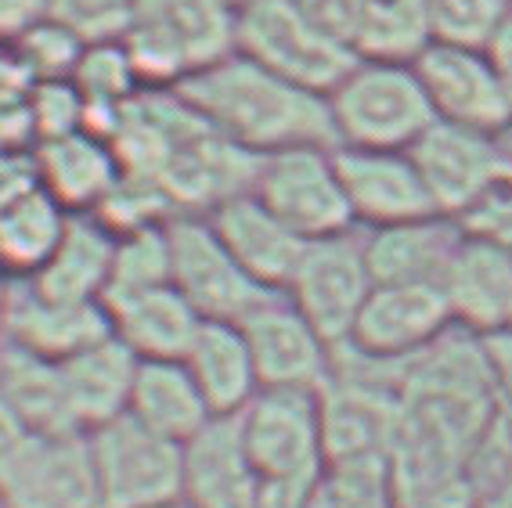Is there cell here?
Listing matches in <instances>:
<instances>
[{"instance_id":"4dcf8cb0","label":"cell","mask_w":512,"mask_h":508,"mask_svg":"<svg viewBox=\"0 0 512 508\" xmlns=\"http://www.w3.org/2000/svg\"><path fill=\"white\" fill-rule=\"evenodd\" d=\"M430 44L433 37L422 0H365V19L354 44L357 58L412 65Z\"/></svg>"},{"instance_id":"83f0119b","label":"cell","mask_w":512,"mask_h":508,"mask_svg":"<svg viewBox=\"0 0 512 508\" xmlns=\"http://www.w3.org/2000/svg\"><path fill=\"white\" fill-rule=\"evenodd\" d=\"M0 400L29 436L80 433L65 400L58 364L26 354L11 343H0Z\"/></svg>"},{"instance_id":"d590c367","label":"cell","mask_w":512,"mask_h":508,"mask_svg":"<svg viewBox=\"0 0 512 508\" xmlns=\"http://www.w3.org/2000/svg\"><path fill=\"white\" fill-rule=\"evenodd\" d=\"M29 119H33V145H40L87 127V109L73 80H44L29 83Z\"/></svg>"},{"instance_id":"681fc988","label":"cell","mask_w":512,"mask_h":508,"mask_svg":"<svg viewBox=\"0 0 512 508\" xmlns=\"http://www.w3.org/2000/svg\"><path fill=\"white\" fill-rule=\"evenodd\" d=\"M220 4H228L231 11H242L246 4H253V0H220Z\"/></svg>"},{"instance_id":"5b68a950","label":"cell","mask_w":512,"mask_h":508,"mask_svg":"<svg viewBox=\"0 0 512 508\" xmlns=\"http://www.w3.org/2000/svg\"><path fill=\"white\" fill-rule=\"evenodd\" d=\"M235 51L325 98L357 62L354 51L303 19L293 0H253L235 11Z\"/></svg>"},{"instance_id":"8d00e7d4","label":"cell","mask_w":512,"mask_h":508,"mask_svg":"<svg viewBox=\"0 0 512 508\" xmlns=\"http://www.w3.org/2000/svg\"><path fill=\"white\" fill-rule=\"evenodd\" d=\"M134 0H51V19L62 22L83 44L123 40Z\"/></svg>"},{"instance_id":"ffe728a7","label":"cell","mask_w":512,"mask_h":508,"mask_svg":"<svg viewBox=\"0 0 512 508\" xmlns=\"http://www.w3.org/2000/svg\"><path fill=\"white\" fill-rule=\"evenodd\" d=\"M33 166L40 188L73 217L98 213V206L123 177L112 141L91 127L33 145Z\"/></svg>"},{"instance_id":"bcb514c9","label":"cell","mask_w":512,"mask_h":508,"mask_svg":"<svg viewBox=\"0 0 512 508\" xmlns=\"http://www.w3.org/2000/svg\"><path fill=\"white\" fill-rule=\"evenodd\" d=\"M11 296H15V282H11L8 274H0V343H4V332H8Z\"/></svg>"},{"instance_id":"484cf974","label":"cell","mask_w":512,"mask_h":508,"mask_svg":"<svg viewBox=\"0 0 512 508\" xmlns=\"http://www.w3.org/2000/svg\"><path fill=\"white\" fill-rule=\"evenodd\" d=\"M184 368L192 372L213 418H238L260 393L246 336L235 321H202L192 350L184 354Z\"/></svg>"},{"instance_id":"f1b7e54d","label":"cell","mask_w":512,"mask_h":508,"mask_svg":"<svg viewBox=\"0 0 512 508\" xmlns=\"http://www.w3.org/2000/svg\"><path fill=\"white\" fill-rule=\"evenodd\" d=\"M69 217L44 188L26 191L11 209L0 213V274L11 282H29L62 242Z\"/></svg>"},{"instance_id":"4316f807","label":"cell","mask_w":512,"mask_h":508,"mask_svg":"<svg viewBox=\"0 0 512 508\" xmlns=\"http://www.w3.org/2000/svg\"><path fill=\"white\" fill-rule=\"evenodd\" d=\"M127 415L177 444H188L199 429L213 422L184 361H138Z\"/></svg>"},{"instance_id":"9a60e30c","label":"cell","mask_w":512,"mask_h":508,"mask_svg":"<svg viewBox=\"0 0 512 508\" xmlns=\"http://www.w3.org/2000/svg\"><path fill=\"white\" fill-rule=\"evenodd\" d=\"M422 184L430 191L433 209L440 217L462 220L487 184L498 177L509 152L502 148V137L480 134V130L433 123L426 134L408 148Z\"/></svg>"},{"instance_id":"f35d334b","label":"cell","mask_w":512,"mask_h":508,"mask_svg":"<svg viewBox=\"0 0 512 508\" xmlns=\"http://www.w3.org/2000/svg\"><path fill=\"white\" fill-rule=\"evenodd\" d=\"M293 4L314 29L354 51L361 19H365V0H293Z\"/></svg>"},{"instance_id":"3957f363","label":"cell","mask_w":512,"mask_h":508,"mask_svg":"<svg viewBox=\"0 0 512 508\" xmlns=\"http://www.w3.org/2000/svg\"><path fill=\"white\" fill-rule=\"evenodd\" d=\"M123 47L145 87L174 91L235 55V11L220 0H134Z\"/></svg>"},{"instance_id":"ac0fdd59","label":"cell","mask_w":512,"mask_h":508,"mask_svg":"<svg viewBox=\"0 0 512 508\" xmlns=\"http://www.w3.org/2000/svg\"><path fill=\"white\" fill-rule=\"evenodd\" d=\"M451 318L473 336L512 332V249L462 231L455 260L444 274Z\"/></svg>"},{"instance_id":"d6986e66","label":"cell","mask_w":512,"mask_h":508,"mask_svg":"<svg viewBox=\"0 0 512 508\" xmlns=\"http://www.w3.org/2000/svg\"><path fill=\"white\" fill-rule=\"evenodd\" d=\"M260 490L235 418H213L184 444L181 501L192 508H256Z\"/></svg>"},{"instance_id":"6da1fadb","label":"cell","mask_w":512,"mask_h":508,"mask_svg":"<svg viewBox=\"0 0 512 508\" xmlns=\"http://www.w3.org/2000/svg\"><path fill=\"white\" fill-rule=\"evenodd\" d=\"M123 173L159 184L170 206L206 217L220 202L253 188L260 159L231 145L177 91H145L109 130Z\"/></svg>"},{"instance_id":"f6af8a7d","label":"cell","mask_w":512,"mask_h":508,"mask_svg":"<svg viewBox=\"0 0 512 508\" xmlns=\"http://www.w3.org/2000/svg\"><path fill=\"white\" fill-rule=\"evenodd\" d=\"M26 440H29V433L19 426V418L8 411V404L0 400V480H4L8 465L19 458V451L26 447Z\"/></svg>"},{"instance_id":"7dc6e473","label":"cell","mask_w":512,"mask_h":508,"mask_svg":"<svg viewBox=\"0 0 512 508\" xmlns=\"http://www.w3.org/2000/svg\"><path fill=\"white\" fill-rule=\"evenodd\" d=\"M8 76H22L19 69H15V62H11V55L0 47V80H8Z\"/></svg>"},{"instance_id":"52a82bcc","label":"cell","mask_w":512,"mask_h":508,"mask_svg":"<svg viewBox=\"0 0 512 508\" xmlns=\"http://www.w3.org/2000/svg\"><path fill=\"white\" fill-rule=\"evenodd\" d=\"M249 191L303 242L354 231L347 195L339 184L336 148L311 145L264 155Z\"/></svg>"},{"instance_id":"30bf717a","label":"cell","mask_w":512,"mask_h":508,"mask_svg":"<svg viewBox=\"0 0 512 508\" xmlns=\"http://www.w3.org/2000/svg\"><path fill=\"white\" fill-rule=\"evenodd\" d=\"M372 289L361 235L347 231V235L307 242L282 296L318 328L325 343L343 346Z\"/></svg>"},{"instance_id":"d4e9b609","label":"cell","mask_w":512,"mask_h":508,"mask_svg":"<svg viewBox=\"0 0 512 508\" xmlns=\"http://www.w3.org/2000/svg\"><path fill=\"white\" fill-rule=\"evenodd\" d=\"M112 336L138 361H184L199 336L202 318L174 285L112 303Z\"/></svg>"},{"instance_id":"d6a6232c","label":"cell","mask_w":512,"mask_h":508,"mask_svg":"<svg viewBox=\"0 0 512 508\" xmlns=\"http://www.w3.org/2000/svg\"><path fill=\"white\" fill-rule=\"evenodd\" d=\"M422 4L433 44L480 47V51L512 15V0H422Z\"/></svg>"},{"instance_id":"2e32d148","label":"cell","mask_w":512,"mask_h":508,"mask_svg":"<svg viewBox=\"0 0 512 508\" xmlns=\"http://www.w3.org/2000/svg\"><path fill=\"white\" fill-rule=\"evenodd\" d=\"M336 170L354 227L361 224L365 231H375V227L440 217L408 152L336 148Z\"/></svg>"},{"instance_id":"5bb4252c","label":"cell","mask_w":512,"mask_h":508,"mask_svg":"<svg viewBox=\"0 0 512 508\" xmlns=\"http://www.w3.org/2000/svg\"><path fill=\"white\" fill-rule=\"evenodd\" d=\"M8 508H109L87 433L29 436L0 480Z\"/></svg>"},{"instance_id":"60d3db41","label":"cell","mask_w":512,"mask_h":508,"mask_svg":"<svg viewBox=\"0 0 512 508\" xmlns=\"http://www.w3.org/2000/svg\"><path fill=\"white\" fill-rule=\"evenodd\" d=\"M33 188H37L33 148L29 152H0V213L15 206Z\"/></svg>"},{"instance_id":"1f68e13d","label":"cell","mask_w":512,"mask_h":508,"mask_svg":"<svg viewBox=\"0 0 512 508\" xmlns=\"http://www.w3.org/2000/svg\"><path fill=\"white\" fill-rule=\"evenodd\" d=\"M170 285V238L163 227H141L130 235H116V253H112V274L105 289V307L123 303L141 292Z\"/></svg>"},{"instance_id":"c3c4849f","label":"cell","mask_w":512,"mask_h":508,"mask_svg":"<svg viewBox=\"0 0 512 508\" xmlns=\"http://www.w3.org/2000/svg\"><path fill=\"white\" fill-rule=\"evenodd\" d=\"M148 508H192L188 501H181V498H174V501H163V505H148Z\"/></svg>"},{"instance_id":"603a6c76","label":"cell","mask_w":512,"mask_h":508,"mask_svg":"<svg viewBox=\"0 0 512 508\" xmlns=\"http://www.w3.org/2000/svg\"><path fill=\"white\" fill-rule=\"evenodd\" d=\"M65 386V400L73 411V422L80 433L105 426L112 418L127 415L134 375H138V357L116 336L87 346L83 354L58 364Z\"/></svg>"},{"instance_id":"b9f144b4","label":"cell","mask_w":512,"mask_h":508,"mask_svg":"<svg viewBox=\"0 0 512 508\" xmlns=\"http://www.w3.org/2000/svg\"><path fill=\"white\" fill-rule=\"evenodd\" d=\"M44 19H51V0H0V47L8 51Z\"/></svg>"},{"instance_id":"ab89813d","label":"cell","mask_w":512,"mask_h":508,"mask_svg":"<svg viewBox=\"0 0 512 508\" xmlns=\"http://www.w3.org/2000/svg\"><path fill=\"white\" fill-rule=\"evenodd\" d=\"M33 119H29V83L22 76L0 80V152H29Z\"/></svg>"},{"instance_id":"8992f818","label":"cell","mask_w":512,"mask_h":508,"mask_svg":"<svg viewBox=\"0 0 512 508\" xmlns=\"http://www.w3.org/2000/svg\"><path fill=\"white\" fill-rule=\"evenodd\" d=\"M235 422L249 462L264 483L311 487L325 472L318 393L260 390Z\"/></svg>"},{"instance_id":"7a4b0ae2","label":"cell","mask_w":512,"mask_h":508,"mask_svg":"<svg viewBox=\"0 0 512 508\" xmlns=\"http://www.w3.org/2000/svg\"><path fill=\"white\" fill-rule=\"evenodd\" d=\"M174 91L217 134L256 159L285 148H336L325 94L303 91L238 51Z\"/></svg>"},{"instance_id":"9c48e42d","label":"cell","mask_w":512,"mask_h":508,"mask_svg":"<svg viewBox=\"0 0 512 508\" xmlns=\"http://www.w3.org/2000/svg\"><path fill=\"white\" fill-rule=\"evenodd\" d=\"M170 238V285L192 303L202 321H242L249 310L278 296L235 264L206 217L181 213L166 224Z\"/></svg>"},{"instance_id":"8fae6325","label":"cell","mask_w":512,"mask_h":508,"mask_svg":"<svg viewBox=\"0 0 512 508\" xmlns=\"http://www.w3.org/2000/svg\"><path fill=\"white\" fill-rule=\"evenodd\" d=\"M455 328L440 285H375L343 346L386 368H401L426 354Z\"/></svg>"},{"instance_id":"cb8c5ba5","label":"cell","mask_w":512,"mask_h":508,"mask_svg":"<svg viewBox=\"0 0 512 508\" xmlns=\"http://www.w3.org/2000/svg\"><path fill=\"white\" fill-rule=\"evenodd\" d=\"M112 253H116V235L94 213L69 217L58 249L26 285L51 300L101 303L109 289Z\"/></svg>"},{"instance_id":"ba28073f","label":"cell","mask_w":512,"mask_h":508,"mask_svg":"<svg viewBox=\"0 0 512 508\" xmlns=\"http://www.w3.org/2000/svg\"><path fill=\"white\" fill-rule=\"evenodd\" d=\"M87 444L109 508H148L181 498L184 444L152 433L130 415L91 429Z\"/></svg>"},{"instance_id":"f907efd6","label":"cell","mask_w":512,"mask_h":508,"mask_svg":"<svg viewBox=\"0 0 512 508\" xmlns=\"http://www.w3.org/2000/svg\"><path fill=\"white\" fill-rule=\"evenodd\" d=\"M0 508H8V501H4V498H0Z\"/></svg>"},{"instance_id":"836d02e7","label":"cell","mask_w":512,"mask_h":508,"mask_svg":"<svg viewBox=\"0 0 512 508\" xmlns=\"http://www.w3.org/2000/svg\"><path fill=\"white\" fill-rule=\"evenodd\" d=\"M83 40L55 19H44L33 26L26 37H19L8 47L11 62L22 73L26 83H44V80H69L83 55Z\"/></svg>"},{"instance_id":"e575fe53","label":"cell","mask_w":512,"mask_h":508,"mask_svg":"<svg viewBox=\"0 0 512 508\" xmlns=\"http://www.w3.org/2000/svg\"><path fill=\"white\" fill-rule=\"evenodd\" d=\"M300 508H394L386 465H325Z\"/></svg>"},{"instance_id":"44dd1931","label":"cell","mask_w":512,"mask_h":508,"mask_svg":"<svg viewBox=\"0 0 512 508\" xmlns=\"http://www.w3.org/2000/svg\"><path fill=\"white\" fill-rule=\"evenodd\" d=\"M109 336L112 318L105 303L51 300V296H40L37 289H29L26 282H15L4 343L19 346L33 357H44V361L62 364Z\"/></svg>"},{"instance_id":"7c38bea8","label":"cell","mask_w":512,"mask_h":508,"mask_svg":"<svg viewBox=\"0 0 512 508\" xmlns=\"http://www.w3.org/2000/svg\"><path fill=\"white\" fill-rule=\"evenodd\" d=\"M253 357L260 390H307L318 393L332 375L336 346L303 318L285 296H271L238 321Z\"/></svg>"},{"instance_id":"4fadbf2b","label":"cell","mask_w":512,"mask_h":508,"mask_svg":"<svg viewBox=\"0 0 512 508\" xmlns=\"http://www.w3.org/2000/svg\"><path fill=\"white\" fill-rule=\"evenodd\" d=\"M426 101H430L437 123L480 130V134L502 137L512 127V112L505 101L491 58L480 47L430 44L412 62Z\"/></svg>"},{"instance_id":"ee69618b","label":"cell","mask_w":512,"mask_h":508,"mask_svg":"<svg viewBox=\"0 0 512 508\" xmlns=\"http://www.w3.org/2000/svg\"><path fill=\"white\" fill-rule=\"evenodd\" d=\"M487 58H491V69L498 76V87H502L505 101H509L512 112V15L505 19V26L491 37V44L484 47Z\"/></svg>"},{"instance_id":"7bdbcfd3","label":"cell","mask_w":512,"mask_h":508,"mask_svg":"<svg viewBox=\"0 0 512 508\" xmlns=\"http://www.w3.org/2000/svg\"><path fill=\"white\" fill-rule=\"evenodd\" d=\"M480 339H484V357L494 382V393L512 408V332H494V336H480Z\"/></svg>"},{"instance_id":"f546056e","label":"cell","mask_w":512,"mask_h":508,"mask_svg":"<svg viewBox=\"0 0 512 508\" xmlns=\"http://www.w3.org/2000/svg\"><path fill=\"white\" fill-rule=\"evenodd\" d=\"M73 87L87 109V127L109 137L112 123L130 101L145 91L138 69L130 62L123 40H105V44H87L80 62L73 69Z\"/></svg>"},{"instance_id":"e0dca14e","label":"cell","mask_w":512,"mask_h":508,"mask_svg":"<svg viewBox=\"0 0 512 508\" xmlns=\"http://www.w3.org/2000/svg\"><path fill=\"white\" fill-rule=\"evenodd\" d=\"M206 220L224 242V249L235 256V264L260 289L282 296L307 242L296 231H289L253 191H242L235 199L220 202L213 213H206Z\"/></svg>"},{"instance_id":"74e56055","label":"cell","mask_w":512,"mask_h":508,"mask_svg":"<svg viewBox=\"0 0 512 508\" xmlns=\"http://www.w3.org/2000/svg\"><path fill=\"white\" fill-rule=\"evenodd\" d=\"M466 235L487 238V242L512 245V155L509 163L498 170L487 191L469 206V213L462 220H455Z\"/></svg>"},{"instance_id":"277c9868","label":"cell","mask_w":512,"mask_h":508,"mask_svg":"<svg viewBox=\"0 0 512 508\" xmlns=\"http://www.w3.org/2000/svg\"><path fill=\"white\" fill-rule=\"evenodd\" d=\"M336 148L408 152L437 123L412 65L357 58L329 91Z\"/></svg>"},{"instance_id":"7402d4cb","label":"cell","mask_w":512,"mask_h":508,"mask_svg":"<svg viewBox=\"0 0 512 508\" xmlns=\"http://www.w3.org/2000/svg\"><path fill=\"white\" fill-rule=\"evenodd\" d=\"M361 245L372 285H444L462 245V227L451 217H422L361 231Z\"/></svg>"}]
</instances>
